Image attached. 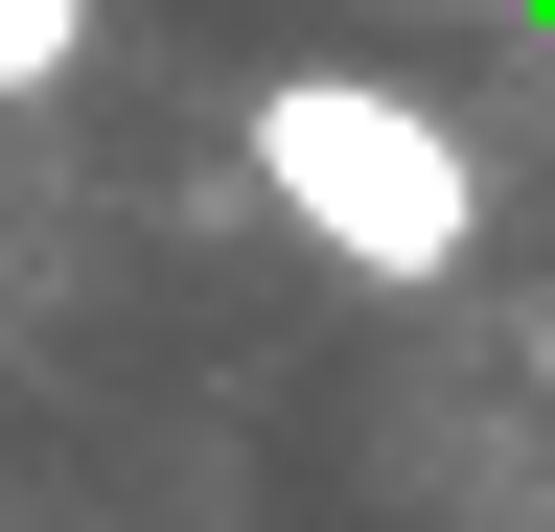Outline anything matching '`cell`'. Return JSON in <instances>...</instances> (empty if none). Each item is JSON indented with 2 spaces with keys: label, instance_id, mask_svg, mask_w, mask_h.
<instances>
[{
  "label": "cell",
  "instance_id": "obj_1",
  "mask_svg": "<svg viewBox=\"0 0 555 532\" xmlns=\"http://www.w3.org/2000/svg\"><path fill=\"white\" fill-rule=\"evenodd\" d=\"M255 185H278V232H324L347 278H393V301H440L463 255H486L463 116H416L393 70H278L255 93Z\"/></svg>",
  "mask_w": 555,
  "mask_h": 532
},
{
  "label": "cell",
  "instance_id": "obj_2",
  "mask_svg": "<svg viewBox=\"0 0 555 532\" xmlns=\"http://www.w3.org/2000/svg\"><path fill=\"white\" fill-rule=\"evenodd\" d=\"M93 70V0H0V93H69Z\"/></svg>",
  "mask_w": 555,
  "mask_h": 532
},
{
  "label": "cell",
  "instance_id": "obj_3",
  "mask_svg": "<svg viewBox=\"0 0 555 532\" xmlns=\"http://www.w3.org/2000/svg\"><path fill=\"white\" fill-rule=\"evenodd\" d=\"M532 371H555V301H532Z\"/></svg>",
  "mask_w": 555,
  "mask_h": 532
}]
</instances>
